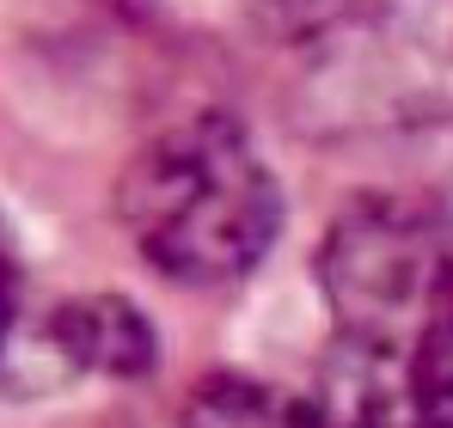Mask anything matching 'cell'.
<instances>
[{
	"instance_id": "obj_2",
	"label": "cell",
	"mask_w": 453,
	"mask_h": 428,
	"mask_svg": "<svg viewBox=\"0 0 453 428\" xmlns=\"http://www.w3.org/2000/svg\"><path fill=\"white\" fill-rule=\"evenodd\" d=\"M319 287L343 343L404 355L423 318L453 294V190L349 203L319 251Z\"/></svg>"
},
{
	"instance_id": "obj_5",
	"label": "cell",
	"mask_w": 453,
	"mask_h": 428,
	"mask_svg": "<svg viewBox=\"0 0 453 428\" xmlns=\"http://www.w3.org/2000/svg\"><path fill=\"white\" fill-rule=\"evenodd\" d=\"M184 428H331L319 398L282 392L270 379H239V373H215L209 386L190 392Z\"/></svg>"
},
{
	"instance_id": "obj_1",
	"label": "cell",
	"mask_w": 453,
	"mask_h": 428,
	"mask_svg": "<svg viewBox=\"0 0 453 428\" xmlns=\"http://www.w3.org/2000/svg\"><path fill=\"white\" fill-rule=\"evenodd\" d=\"M123 226L159 276L190 287L239 282L282 233V190L233 117L165 129L123 172Z\"/></svg>"
},
{
	"instance_id": "obj_3",
	"label": "cell",
	"mask_w": 453,
	"mask_h": 428,
	"mask_svg": "<svg viewBox=\"0 0 453 428\" xmlns=\"http://www.w3.org/2000/svg\"><path fill=\"white\" fill-rule=\"evenodd\" d=\"M319 104L349 129H423L453 117V0H362L325 25Z\"/></svg>"
},
{
	"instance_id": "obj_7",
	"label": "cell",
	"mask_w": 453,
	"mask_h": 428,
	"mask_svg": "<svg viewBox=\"0 0 453 428\" xmlns=\"http://www.w3.org/2000/svg\"><path fill=\"white\" fill-rule=\"evenodd\" d=\"M12 318H19V239L0 214V349L12 337Z\"/></svg>"
},
{
	"instance_id": "obj_4",
	"label": "cell",
	"mask_w": 453,
	"mask_h": 428,
	"mask_svg": "<svg viewBox=\"0 0 453 428\" xmlns=\"http://www.w3.org/2000/svg\"><path fill=\"white\" fill-rule=\"evenodd\" d=\"M50 355L74 373H111V379H142L159 361V337L153 325L117 294H86L50 312L43 325Z\"/></svg>"
},
{
	"instance_id": "obj_6",
	"label": "cell",
	"mask_w": 453,
	"mask_h": 428,
	"mask_svg": "<svg viewBox=\"0 0 453 428\" xmlns=\"http://www.w3.org/2000/svg\"><path fill=\"white\" fill-rule=\"evenodd\" d=\"M398 379H404V417H411V428H453V294L404 343Z\"/></svg>"
}]
</instances>
